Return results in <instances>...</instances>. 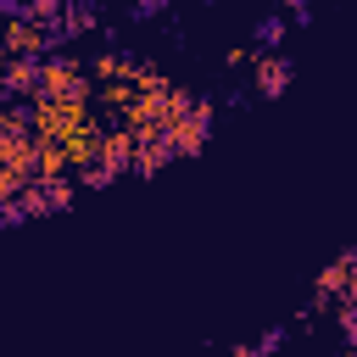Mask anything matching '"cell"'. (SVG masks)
Returning a JSON list of instances; mask_svg holds the SVG:
<instances>
[{
  "mask_svg": "<svg viewBox=\"0 0 357 357\" xmlns=\"http://www.w3.org/2000/svg\"><path fill=\"white\" fill-rule=\"evenodd\" d=\"M6 39H11V50H39L45 45L33 22H6Z\"/></svg>",
  "mask_w": 357,
  "mask_h": 357,
  "instance_id": "1",
  "label": "cell"
},
{
  "mask_svg": "<svg viewBox=\"0 0 357 357\" xmlns=\"http://www.w3.org/2000/svg\"><path fill=\"white\" fill-rule=\"evenodd\" d=\"M284 78H290V67H284V61H279V56H273V61H268V56H262V67H257V84H262V89H279V84H284Z\"/></svg>",
  "mask_w": 357,
  "mask_h": 357,
  "instance_id": "2",
  "label": "cell"
}]
</instances>
